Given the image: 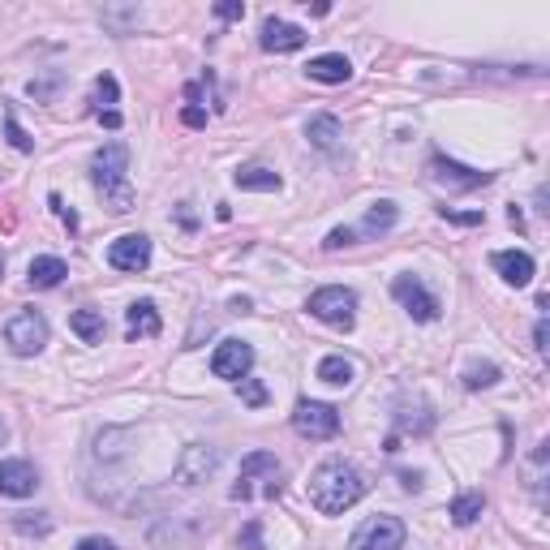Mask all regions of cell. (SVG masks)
I'll list each match as a JSON object with an SVG mask.
<instances>
[{"label": "cell", "mask_w": 550, "mask_h": 550, "mask_svg": "<svg viewBox=\"0 0 550 550\" xmlns=\"http://www.w3.org/2000/svg\"><path fill=\"white\" fill-rule=\"evenodd\" d=\"M533 340H538V353H546V318H538V331H533Z\"/></svg>", "instance_id": "74e56055"}, {"label": "cell", "mask_w": 550, "mask_h": 550, "mask_svg": "<svg viewBox=\"0 0 550 550\" xmlns=\"http://www.w3.org/2000/svg\"><path fill=\"white\" fill-rule=\"evenodd\" d=\"M241 550H267L263 542H258V520H250V525H245V533H241Z\"/></svg>", "instance_id": "1f68e13d"}, {"label": "cell", "mask_w": 550, "mask_h": 550, "mask_svg": "<svg viewBox=\"0 0 550 550\" xmlns=\"http://www.w3.org/2000/svg\"><path fill=\"white\" fill-rule=\"evenodd\" d=\"M349 550H404V525L396 516H370L349 538Z\"/></svg>", "instance_id": "52a82bcc"}, {"label": "cell", "mask_w": 550, "mask_h": 550, "mask_svg": "<svg viewBox=\"0 0 550 550\" xmlns=\"http://www.w3.org/2000/svg\"><path fill=\"white\" fill-rule=\"evenodd\" d=\"M306 74H310L314 82L340 86V82H349V78H353V65H349V56H340V52H327V56H314V61L306 65Z\"/></svg>", "instance_id": "2e32d148"}, {"label": "cell", "mask_w": 550, "mask_h": 550, "mask_svg": "<svg viewBox=\"0 0 550 550\" xmlns=\"http://www.w3.org/2000/svg\"><path fill=\"white\" fill-rule=\"evenodd\" d=\"M293 430L301 434V439H310V443L336 439V434H340V413L331 409V404H323V400H297Z\"/></svg>", "instance_id": "8992f818"}, {"label": "cell", "mask_w": 550, "mask_h": 550, "mask_svg": "<svg viewBox=\"0 0 550 550\" xmlns=\"http://www.w3.org/2000/svg\"><path fill=\"white\" fill-rule=\"evenodd\" d=\"M353 237H357L353 228H331L323 245H327V250H344V245H353Z\"/></svg>", "instance_id": "4dcf8cb0"}, {"label": "cell", "mask_w": 550, "mask_h": 550, "mask_svg": "<svg viewBox=\"0 0 550 550\" xmlns=\"http://www.w3.org/2000/svg\"><path fill=\"white\" fill-rule=\"evenodd\" d=\"M306 310L318 318V323H327L336 331H353V323H357V293H353V288H340V284L318 288Z\"/></svg>", "instance_id": "3957f363"}, {"label": "cell", "mask_w": 550, "mask_h": 550, "mask_svg": "<svg viewBox=\"0 0 550 550\" xmlns=\"http://www.w3.org/2000/svg\"><path fill=\"white\" fill-rule=\"evenodd\" d=\"M215 465H220V452H215V447L190 443V447H185V456L177 460V482H185V486L207 482V477L215 473Z\"/></svg>", "instance_id": "8fae6325"}, {"label": "cell", "mask_w": 550, "mask_h": 550, "mask_svg": "<svg viewBox=\"0 0 550 550\" xmlns=\"http://www.w3.org/2000/svg\"><path fill=\"white\" fill-rule=\"evenodd\" d=\"M258 477H267V490H271V499L284 490V469H280V460H275L271 452H250L241 460V477H237V486L228 490V499H237V503H245V499H254V482Z\"/></svg>", "instance_id": "277c9868"}, {"label": "cell", "mask_w": 550, "mask_h": 550, "mask_svg": "<svg viewBox=\"0 0 550 550\" xmlns=\"http://www.w3.org/2000/svg\"><path fill=\"white\" fill-rule=\"evenodd\" d=\"M254 366V349L245 340H224L220 349L211 353V374L215 379H228V383H241Z\"/></svg>", "instance_id": "9c48e42d"}, {"label": "cell", "mask_w": 550, "mask_h": 550, "mask_svg": "<svg viewBox=\"0 0 550 550\" xmlns=\"http://www.w3.org/2000/svg\"><path fill=\"white\" fill-rule=\"evenodd\" d=\"M215 18H220V22H241L245 5H241V0H220V5H215Z\"/></svg>", "instance_id": "f1b7e54d"}, {"label": "cell", "mask_w": 550, "mask_h": 550, "mask_svg": "<svg viewBox=\"0 0 550 550\" xmlns=\"http://www.w3.org/2000/svg\"><path fill=\"white\" fill-rule=\"evenodd\" d=\"M318 379L331 383V387H349V383H353V361L340 357V353L323 357V361H318Z\"/></svg>", "instance_id": "7402d4cb"}, {"label": "cell", "mask_w": 550, "mask_h": 550, "mask_svg": "<svg viewBox=\"0 0 550 550\" xmlns=\"http://www.w3.org/2000/svg\"><path fill=\"white\" fill-rule=\"evenodd\" d=\"M306 490H310V503L323 516H340V512H349L361 495H366V482H361V473L349 465V460L331 456V460H323V465L310 473Z\"/></svg>", "instance_id": "6da1fadb"}, {"label": "cell", "mask_w": 550, "mask_h": 550, "mask_svg": "<svg viewBox=\"0 0 550 550\" xmlns=\"http://www.w3.org/2000/svg\"><path fill=\"white\" fill-rule=\"evenodd\" d=\"M392 297L400 301L404 310H409V318H417V323H434L439 318V297L426 293V284L417 280V275H396V284H392Z\"/></svg>", "instance_id": "ba28073f"}, {"label": "cell", "mask_w": 550, "mask_h": 550, "mask_svg": "<svg viewBox=\"0 0 550 550\" xmlns=\"http://www.w3.org/2000/svg\"><path fill=\"white\" fill-rule=\"evenodd\" d=\"M99 125H108V129H117L121 125V112L112 108V112H99Z\"/></svg>", "instance_id": "8d00e7d4"}, {"label": "cell", "mask_w": 550, "mask_h": 550, "mask_svg": "<svg viewBox=\"0 0 550 550\" xmlns=\"http://www.w3.org/2000/svg\"><path fill=\"white\" fill-rule=\"evenodd\" d=\"M306 134H310V142L318 151H336L340 147V121L336 117H314L306 125Z\"/></svg>", "instance_id": "603a6c76"}, {"label": "cell", "mask_w": 550, "mask_h": 550, "mask_svg": "<svg viewBox=\"0 0 550 550\" xmlns=\"http://www.w3.org/2000/svg\"><path fill=\"white\" fill-rule=\"evenodd\" d=\"M65 275H69V267H65V258H56V254H39V258H31V267H26L31 288H56Z\"/></svg>", "instance_id": "ac0fdd59"}, {"label": "cell", "mask_w": 550, "mask_h": 550, "mask_svg": "<svg viewBox=\"0 0 550 550\" xmlns=\"http://www.w3.org/2000/svg\"><path fill=\"white\" fill-rule=\"evenodd\" d=\"M396 215H400V207H396V202H374V207L366 211V220H361V233H366V237H383L387 233V228H392L396 224Z\"/></svg>", "instance_id": "44dd1931"}, {"label": "cell", "mask_w": 550, "mask_h": 550, "mask_svg": "<svg viewBox=\"0 0 550 550\" xmlns=\"http://www.w3.org/2000/svg\"><path fill=\"white\" fill-rule=\"evenodd\" d=\"M241 400L250 404V409H258V404H267V387L254 379H241Z\"/></svg>", "instance_id": "83f0119b"}, {"label": "cell", "mask_w": 550, "mask_h": 550, "mask_svg": "<svg viewBox=\"0 0 550 550\" xmlns=\"http://www.w3.org/2000/svg\"><path fill=\"white\" fill-rule=\"evenodd\" d=\"M499 383V366H490V361H482V366H469L465 370V387H495Z\"/></svg>", "instance_id": "484cf974"}, {"label": "cell", "mask_w": 550, "mask_h": 550, "mask_svg": "<svg viewBox=\"0 0 550 550\" xmlns=\"http://www.w3.org/2000/svg\"><path fill=\"white\" fill-rule=\"evenodd\" d=\"M482 512H486V499L477 495V490H469V495H460V499L452 503V512H447V516H452L456 525H473V520L482 516Z\"/></svg>", "instance_id": "cb8c5ba5"}, {"label": "cell", "mask_w": 550, "mask_h": 550, "mask_svg": "<svg viewBox=\"0 0 550 550\" xmlns=\"http://www.w3.org/2000/svg\"><path fill=\"white\" fill-rule=\"evenodd\" d=\"M490 267H495L503 280L516 284V288H525L533 280V258L525 250H495V254H490Z\"/></svg>", "instance_id": "9a60e30c"}, {"label": "cell", "mask_w": 550, "mask_h": 550, "mask_svg": "<svg viewBox=\"0 0 550 550\" xmlns=\"http://www.w3.org/2000/svg\"><path fill=\"white\" fill-rule=\"evenodd\" d=\"M39 490V469L31 460H0V495L26 499Z\"/></svg>", "instance_id": "7c38bea8"}, {"label": "cell", "mask_w": 550, "mask_h": 550, "mask_svg": "<svg viewBox=\"0 0 550 550\" xmlns=\"http://www.w3.org/2000/svg\"><path fill=\"white\" fill-rule=\"evenodd\" d=\"M263 43L267 52H297V48H306V31L293 22H284V18H267L263 22Z\"/></svg>", "instance_id": "5bb4252c"}, {"label": "cell", "mask_w": 550, "mask_h": 550, "mask_svg": "<svg viewBox=\"0 0 550 550\" xmlns=\"http://www.w3.org/2000/svg\"><path fill=\"white\" fill-rule=\"evenodd\" d=\"M108 263L117 271H147L151 263V237L142 233H129V237H117L108 245Z\"/></svg>", "instance_id": "30bf717a"}, {"label": "cell", "mask_w": 550, "mask_h": 550, "mask_svg": "<svg viewBox=\"0 0 550 550\" xmlns=\"http://www.w3.org/2000/svg\"><path fill=\"white\" fill-rule=\"evenodd\" d=\"M18 529H22V533H48L52 525H48V520H26V512H22V516H18Z\"/></svg>", "instance_id": "e575fe53"}, {"label": "cell", "mask_w": 550, "mask_h": 550, "mask_svg": "<svg viewBox=\"0 0 550 550\" xmlns=\"http://www.w3.org/2000/svg\"><path fill=\"white\" fill-rule=\"evenodd\" d=\"M443 220H452V224H469V228H473V224H482L486 215H482V211H452V207H443Z\"/></svg>", "instance_id": "f546056e"}, {"label": "cell", "mask_w": 550, "mask_h": 550, "mask_svg": "<svg viewBox=\"0 0 550 550\" xmlns=\"http://www.w3.org/2000/svg\"><path fill=\"white\" fill-rule=\"evenodd\" d=\"M237 190H258V194H275L280 190V172H271L263 164H250V168H237Z\"/></svg>", "instance_id": "ffe728a7"}, {"label": "cell", "mask_w": 550, "mask_h": 550, "mask_svg": "<svg viewBox=\"0 0 550 550\" xmlns=\"http://www.w3.org/2000/svg\"><path fill=\"white\" fill-rule=\"evenodd\" d=\"M48 202H52V207H56V215H61V220L69 224V233H74V228H78V215H74V211H69V207H65V202H61V194H52Z\"/></svg>", "instance_id": "d6a6232c"}, {"label": "cell", "mask_w": 550, "mask_h": 550, "mask_svg": "<svg viewBox=\"0 0 550 550\" xmlns=\"http://www.w3.org/2000/svg\"><path fill=\"white\" fill-rule=\"evenodd\" d=\"M181 121H185V125H190V129H202V125H207V112H202V108H194V104H190V108H181Z\"/></svg>", "instance_id": "836d02e7"}, {"label": "cell", "mask_w": 550, "mask_h": 550, "mask_svg": "<svg viewBox=\"0 0 550 550\" xmlns=\"http://www.w3.org/2000/svg\"><path fill=\"white\" fill-rule=\"evenodd\" d=\"M0 280H5V263H0Z\"/></svg>", "instance_id": "f35d334b"}, {"label": "cell", "mask_w": 550, "mask_h": 550, "mask_svg": "<svg viewBox=\"0 0 550 550\" xmlns=\"http://www.w3.org/2000/svg\"><path fill=\"white\" fill-rule=\"evenodd\" d=\"M78 550H117V542H108V538H82Z\"/></svg>", "instance_id": "d590c367"}, {"label": "cell", "mask_w": 550, "mask_h": 550, "mask_svg": "<svg viewBox=\"0 0 550 550\" xmlns=\"http://www.w3.org/2000/svg\"><path fill=\"white\" fill-rule=\"evenodd\" d=\"M430 177L439 185H447V190H477V185H490V172H473V168L456 164V159H443V155L430 159Z\"/></svg>", "instance_id": "4fadbf2b"}, {"label": "cell", "mask_w": 550, "mask_h": 550, "mask_svg": "<svg viewBox=\"0 0 550 550\" xmlns=\"http://www.w3.org/2000/svg\"><path fill=\"white\" fill-rule=\"evenodd\" d=\"M5 344L18 357H35L43 353V344H48V318H43L39 310H18L5 323Z\"/></svg>", "instance_id": "5b68a950"}, {"label": "cell", "mask_w": 550, "mask_h": 550, "mask_svg": "<svg viewBox=\"0 0 550 550\" xmlns=\"http://www.w3.org/2000/svg\"><path fill=\"white\" fill-rule=\"evenodd\" d=\"M5 134H9V147H13V151H35V142L26 138V129L18 125V117H13V112H5Z\"/></svg>", "instance_id": "4316f807"}, {"label": "cell", "mask_w": 550, "mask_h": 550, "mask_svg": "<svg viewBox=\"0 0 550 550\" xmlns=\"http://www.w3.org/2000/svg\"><path fill=\"white\" fill-rule=\"evenodd\" d=\"M69 331H74L82 344H99L108 336V323H104V314L99 310H74L69 314Z\"/></svg>", "instance_id": "d6986e66"}, {"label": "cell", "mask_w": 550, "mask_h": 550, "mask_svg": "<svg viewBox=\"0 0 550 550\" xmlns=\"http://www.w3.org/2000/svg\"><path fill=\"white\" fill-rule=\"evenodd\" d=\"M159 310L151 306V301H138V306H129V314H125V336L129 340H151V336H159Z\"/></svg>", "instance_id": "e0dca14e"}, {"label": "cell", "mask_w": 550, "mask_h": 550, "mask_svg": "<svg viewBox=\"0 0 550 550\" xmlns=\"http://www.w3.org/2000/svg\"><path fill=\"white\" fill-rule=\"evenodd\" d=\"M125 168H129V147H125V142H108V147H99L95 159H91L95 190L104 194L108 211H117V215L134 211V185H129Z\"/></svg>", "instance_id": "7a4b0ae2"}, {"label": "cell", "mask_w": 550, "mask_h": 550, "mask_svg": "<svg viewBox=\"0 0 550 550\" xmlns=\"http://www.w3.org/2000/svg\"><path fill=\"white\" fill-rule=\"evenodd\" d=\"M121 99V86H117V78L112 74H99L95 78V104H99V112H112V104Z\"/></svg>", "instance_id": "d4e9b609"}]
</instances>
